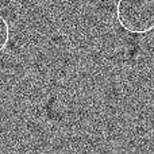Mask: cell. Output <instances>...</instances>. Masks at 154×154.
<instances>
[{
  "mask_svg": "<svg viewBox=\"0 0 154 154\" xmlns=\"http://www.w3.org/2000/svg\"><path fill=\"white\" fill-rule=\"evenodd\" d=\"M10 41V24L0 15V51L4 50Z\"/></svg>",
  "mask_w": 154,
  "mask_h": 154,
  "instance_id": "7a4b0ae2",
  "label": "cell"
},
{
  "mask_svg": "<svg viewBox=\"0 0 154 154\" xmlns=\"http://www.w3.org/2000/svg\"><path fill=\"white\" fill-rule=\"evenodd\" d=\"M116 18L128 32L145 34L152 31L154 29V0H119Z\"/></svg>",
  "mask_w": 154,
  "mask_h": 154,
  "instance_id": "6da1fadb",
  "label": "cell"
}]
</instances>
